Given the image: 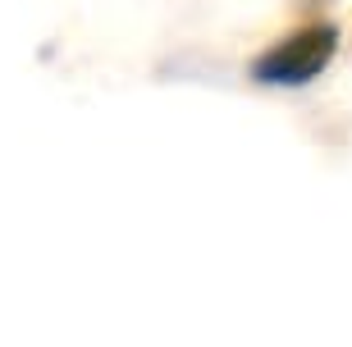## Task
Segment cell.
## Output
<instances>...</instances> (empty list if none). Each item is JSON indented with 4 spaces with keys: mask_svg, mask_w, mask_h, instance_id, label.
<instances>
[{
    "mask_svg": "<svg viewBox=\"0 0 352 347\" xmlns=\"http://www.w3.org/2000/svg\"><path fill=\"white\" fill-rule=\"evenodd\" d=\"M334 41L339 37H334V27H325V23L302 27L298 37H288L284 46H274L270 55H261L256 78H265V82H307V78H316L329 65Z\"/></svg>",
    "mask_w": 352,
    "mask_h": 347,
    "instance_id": "obj_1",
    "label": "cell"
}]
</instances>
